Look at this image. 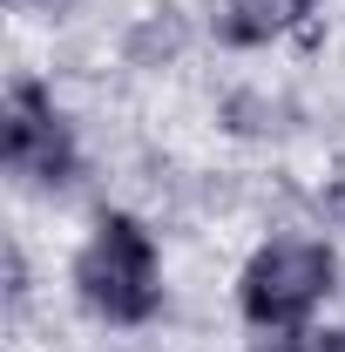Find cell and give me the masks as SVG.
<instances>
[{"label":"cell","mask_w":345,"mask_h":352,"mask_svg":"<svg viewBox=\"0 0 345 352\" xmlns=\"http://www.w3.org/2000/svg\"><path fill=\"white\" fill-rule=\"evenodd\" d=\"M75 292L95 318L109 325H142L163 305V258L156 237L129 217V210H102L88 244L75 251Z\"/></svg>","instance_id":"obj_1"},{"label":"cell","mask_w":345,"mask_h":352,"mask_svg":"<svg viewBox=\"0 0 345 352\" xmlns=\"http://www.w3.org/2000/svg\"><path fill=\"white\" fill-rule=\"evenodd\" d=\"M339 285V258L318 237H271L251 251L244 278H237V311L258 332H298L311 311L332 298Z\"/></svg>","instance_id":"obj_2"},{"label":"cell","mask_w":345,"mask_h":352,"mask_svg":"<svg viewBox=\"0 0 345 352\" xmlns=\"http://www.w3.org/2000/svg\"><path fill=\"white\" fill-rule=\"evenodd\" d=\"M0 156L21 183H41V190H61L82 170V149H75V129L68 116L54 109V95L41 82H14L7 88V109H0Z\"/></svg>","instance_id":"obj_3"},{"label":"cell","mask_w":345,"mask_h":352,"mask_svg":"<svg viewBox=\"0 0 345 352\" xmlns=\"http://www.w3.org/2000/svg\"><path fill=\"white\" fill-rule=\"evenodd\" d=\"M304 14H311V0H223L216 7V34L230 47H264L278 34H291Z\"/></svg>","instance_id":"obj_4"},{"label":"cell","mask_w":345,"mask_h":352,"mask_svg":"<svg viewBox=\"0 0 345 352\" xmlns=\"http://www.w3.org/2000/svg\"><path fill=\"white\" fill-rule=\"evenodd\" d=\"M285 352H345V325H332V332H298Z\"/></svg>","instance_id":"obj_5"},{"label":"cell","mask_w":345,"mask_h":352,"mask_svg":"<svg viewBox=\"0 0 345 352\" xmlns=\"http://www.w3.org/2000/svg\"><path fill=\"white\" fill-rule=\"evenodd\" d=\"M27 298V264H21V251H7V305H21Z\"/></svg>","instance_id":"obj_6"},{"label":"cell","mask_w":345,"mask_h":352,"mask_svg":"<svg viewBox=\"0 0 345 352\" xmlns=\"http://www.w3.org/2000/svg\"><path fill=\"white\" fill-rule=\"evenodd\" d=\"M325 217H332V223L345 230V170L332 176V183H325Z\"/></svg>","instance_id":"obj_7"},{"label":"cell","mask_w":345,"mask_h":352,"mask_svg":"<svg viewBox=\"0 0 345 352\" xmlns=\"http://www.w3.org/2000/svg\"><path fill=\"white\" fill-rule=\"evenodd\" d=\"M21 7H61V0H21Z\"/></svg>","instance_id":"obj_8"}]
</instances>
